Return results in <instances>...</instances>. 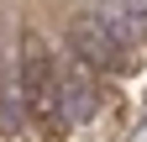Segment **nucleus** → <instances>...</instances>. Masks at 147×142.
Returning <instances> with one entry per match:
<instances>
[{
	"label": "nucleus",
	"instance_id": "obj_1",
	"mask_svg": "<svg viewBox=\"0 0 147 142\" xmlns=\"http://www.w3.org/2000/svg\"><path fill=\"white\" fill-rule=\"evenodd\" d=\"M68 47L79 53L84 63H95V68H126V47H121L116 32H110L105 11H84L79 21L68 26Z\"/></svg>",
	"mask_w": 147,
	"mask_h": 142
},
{
	"label": "nucleus",
	"instance_id": "obj_2",
	"mask_svg": "<svg viewBox=\"0 0 147 142\" xmlns=\"http://www.w3.org/2000/svg\"><path fill=\"white\" fill-rule=\"evenodd\" d=\"M16 95H21L26 105H53L58 100V74H53V58L47 47H26L21 53V74H16Z\"/></svg>",
	"mask_w": 147,
	"mask_h": 142
},
{
	"label": "nucleus",
	"instance_id": "obj_3",
	"mask_svg": "<svg viewBox=\"0 0 147 142\" xmlns=\"http://www.w3.org/2000/svg\"><path fill=\"white\" fill-rule=\"evenodd\" d=\"M53 111H58L63 121H89L100 111V90L89 74H63L58 79V100H53Z\"/></svg>",
	"mask_w": 147,
	"mask_h": 142
}]
</instances>
